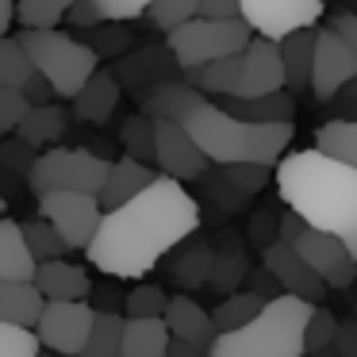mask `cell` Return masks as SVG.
I'll list each match as a JSON object with an SVG mask.
<instances>
[{
  "label": "cell",
  "mask_w": 357,
  "mask_h": 357,
  "mask_svg": "<svg viewBox=\"0 0 357 357\" xmlns=\"http://www.w3.org/2000/svg\"><path fill=\"white\" fill-rule=\"evenodd\" d=\"M315 150L357 169V119H331L315 131Z\"/></svg>",
  "instance_id": "obj_27"
},
{
  "label": "cell",
  "mask_w": 357,
  "mask_h": 357,
  "mask_svg": "<svg viewBox=\"0 0 357 357\" xmlns=\"http://www.w3.org/2000/svg\"><path fill=\"white\" fill-rule=\"evenodd\" d=\"M185 73V85H192L196 93L204 96H234V85H238V73H242V54L231 58H219V62L208 66H192V70H181Z\"/></svg>",
  "instance_id": "obj_25"
},
{
  "label": "cell",
  "mask_w": 357,
  "mask_h": 357,
  "mask_svg": "<svg viewBox=\"0 0 357 357\" xmlns=\"http://www.w3.org/2000/svg\"><path fill=\"white\" fill-rule=\"evenodd\" d=\"M277 192L288 211L315 231H326L357 257V169L323 150H296L277 162Z\"/></svg>",
  "instance_id": "obj_3"
},
{
  "label": "cell",
  "mask_w": 357,
  "mask_h": 357,
  "mask_svg": "<svg viewBox=\"0 0 357 357\" xmlns=\"http://www.w3.org/2000/svg\"><path fill=\"white\" fill-rule=\"evenodd\" d=\"M284 89V62H280V43L254 35L250 47L242 50V73L234 85V100H250V96H269Z\"/></svg>",
  "instance_id": "obj_14"
},
{
  "label": "cell",
  "mask_w": 357,
  "mask_h": 357,
  "mask_svg": "<svg viewBox=\"0 0 357 357\" xmlns=\"http://www.w3.org/2000/svg\"><path fill=\"white\" fill-rule=\"evenodd\" d=\"M96 296H100V311H116V303H119L116 288H96ZM116 315H119V311H116Z\"/></svg>",
  "instance_id": "obj_49"
},
{
  "label": "cell",
  "mask_w": 357,
  "mask_h": 357,
  "mask_svg": "<svg viewBox=\"0 0 357 357\" xmlns=\"http://www.w3.org/2000/svg\"><path fill=\"white\" fill-rule=\"evenodd\" d=\"M35 104L27 100L24 89H4L0 85V135L8 131H20V123L27 119V112H31Z\"/></svg>",
  "instance_id": "obj_37"
},
{
  "label": "cell",
  "mask_w": 357,
  "mask_h": 357,
  "mask_svg": "<svg viewBox=\"0 0 357 357\" xmlns=\"http://www.w3.org/2000/svg\"><path fill=\"white\" fill-rule=\"evenodd\" d=\"M16 4H20V0H16Z\"/></svg>",
  "instance_id": "obj_52"
},
{
  "label": "cell",
  "mask_w": 357,
  "mask_h": 357,
  "mask_svg": "<svg viewBox=\"0 0 357 357\" xmlns=\"http://www.w3.org/2000/svg\"><path fill=\"white\" fill-rule=\"evenodd\" d=\"M261 261H265V273H269L273 280H277L280 292L288 296H303V300L315 303L319 296H326V284L319 280V273L311 269L307 261H303L300 254H296L288 242H273V246L261 250Z\"/></svg>",
  "instance_id": "obj_15"
},
{
  "label": "cell",
  "mask_w": 357,
  "mask_h": 357,
  "mask_svg": "<svg viewBox=\"0 0 357 357\" xmlns=\"http://www.w3.org/2000/svg\"><path fill=\"white\" fill-rule=\"evenodd\" d=\"M0 219H4V196H0Z\"/></svg>",
  "instance_id": "obj_50"
},
{
  "label": "cell",
  "mask_w": 357,
  "mask_h": 357,
  "mask_svg": "<svg viewBox=\"0 0 357 357\" xmlns=\"http://www.w3.org/2000/svg\"><path fill=\"white\" fill-rule=\"evenodd\" d=\"M112 162L96 158L93 150H70V146H50L27 169V188L35 196L47 192H89L100 196L104 181H108Z\"/></svg>",
  "instance_id": "obj_7"
},
{
  "label": "cell",
  "mask_w": 357,
  "mask_h": 357,
  "mask_svg": "<svg viewBox=\"0 0 357 357\" xmlns=\"http://www.w3.org/2000/svg\"><path fill=\"white\" fill-rule=\"evenodd\" d=\"M292 250L319 273V280H323L326 288H349V284H354V277H357V257L349 254V246H346L342 238H334V234H326V231L307 227V231L296 238Z\"/></svg>",
  "instance_id": "obj_12"
},
{
  "label": "cell",
  "mask_w": 357,
  "mask_h": 357,
  "mask_svg": "<svg viewBox=\"0 0 357 357\" xmlns=\"http://www.w3.org/2000/svg\"><path fill=\"white\" fill-rule=\"evenodd\" d=\"M169 342L165 319H123V357H165Z\"/></svg>",
  "instance_id": "obj_24"
},
{
  "label": "cell",
  "mask_w": 357,
  "mask_h": 357,
  "mask_svg": "<svg viewBox=\"0 0 357 357\" xmlns=\"http://www.w3.org/2000/svg\"><path fill=\"white\" fill-rule=\"evenodd\" d=\"M357 81V54L346 47L331 24L315 35V66H311V93L315 100H334L346 85Z\"/></svg>",
  "instance_id": "obj_11"
},
{
  "label": "cell",
  "mask_w": 357,
  "mask_h": 357,
  "mask_svg": "<svg viewBox=\"0 0 357 357\" xmlns=\"http://www.w3.org/2000/svg\"><path fill=\"white\" fill-rule=\"evenodd\" d=\"M93 323H96V307H89L85 300H54L43 307L35 334H39L43 349H50V354L81 357L89 334H93Z\"/></svg>",
  "instance_id": "obj_9"
},
{
  "label": "cell",
  "mask_w": 357,
  "mask_h": 357,
  "mask_svg": "<svg viewBox=\"0 0 357 357\" xmlns=\"http://www.w3.org/2000/svg\"><path fill=\"white\" fill-rule=\"evenodd\" d=\"M116 104H119L116 77H112V73H104V70H96L93 77H89V85L73 96V116L85 119V123H104V119H112Z\"/></svg>",
  "instance_id": "obj_21"
},
{
  "label": "cell",
  "mask_w": 357,
  "mask_h": 357,
  "mask_svg": "<svg viewBox=\"0 0 357 357\" xmlns=\"http://www.w3.org/2000/svg\"><path fill=\"white\" fill-rule=\"evenodd\" d=\"M43 307H47V300L35 288V280H0V323H16L35 331Z\"/></svg>",
  "instance_id": "obj_20"
},
{
  "label": "cell",
  "mask_w": 357,
  "mask_h": 357,
  "mask_svg": "<svg viewBox=\"0 0 357 357\" xmlns=\"http://www.w3.org/2000/svg\"><path fill=\"white\" fill-rule=\"evenodd\" d=\"M35 269L39 261L27 250L24 227L0 219V280H35Z\"/></svg>",
  "instance_id": "obj_22"
},
{
  "label": "cell",
  "mask_w": 357,
  "mask_h": 357,
  "mask_svg": "<svg viewBox=\"0 0 357 357\" xmlns=\"http://www.w3.org/2000/svg\"><path fill=\"white\" fill-rule=\"evenodd\" d=\"M24 93H27V100H31V104H50V96H54V89H50L47 81H43L39 73H35V77L24 85Z\"/></svg>",
  "instance_id": "obj_46"
},
{
  "label": "cell",
  "mask_w": 357,
  "mask_h": 357,
  "mask_svg": "<svg viewBox=\"0 0 357 357\" xmlns=\"http://www.w3.org/2000/svg\"><path fill=\"white\" fill-rule=\"evenodd\" d=\"M39 357H58V354H39Z\"/></svg>",
  "instance_id": "obj_51"
},
{
  "label": "cell",
  "mask_w": 357,
  "mask_h": 357,
  "mask_svg": "<svg viewBox=\"0 0 357 357\" xmlns=\"http://www.w3.org/2000/svg\"><path fill=\"white\" fill-rule=\"evenodd\" d=\"M162 319H165V326H169V334L177 342H192V346H204V349H211V342H215V334H219L215 323H211V315L196 300H188V296H173Z\"/></svg>",
  "instance_id": "obj_18"
},
{
  "label": "cell",
  "mask_w": 357,
  "mask_h": 357,
  "mask_svg": "<svg viewBox=\"0 0 357 357\" xmlns=\"http://www.w3.org/2000/svg\"><path fill=\"white\" fill-rule=\"evenodd\" d=\"M331 27L346 39V47L357 54V12H338V16L331 20Z\"/></svg>",
  "instance_id": "obj_44"
},
{
  "label": "cell",
  "mask_w": 357,
  "mask_h": 357,
  "mask_svg": "<svg viewBox=\"0 0 357 357\" xmlns=\"http://www.w3.org/2000/svg\"><path fill=\"white\" fill-rule=\"evenodd\" d=\"M20 43H24L35 73H39V77L54 89V96H62V100H73V96L89 85V77L100 70V54H96L93 47H85L81 39H73V35L58 31V27H50V31L24 27V31H20Z\"/></svg>",
  "instance_id": "obj_5"
},
{
  "label": "cell",
  "mask_w": 357,
  "mask_h": 357,
  "mask_svg": "<svg viewBox=\"0 0 357 357\" xmlns=\"http://www.w3.org/2000/svg\"><path fill=\"white\" fill-rule=\"evenodd\" d=\"M66 20H70L73 27H81V31H93L96 24H104V16L96 12V4L93 0H77L70 12H66Z\"/></svg>",
  "instance_id": "obj_42"
},
{
  "label": "cell",
  "mask_w": 357,
  "mask_h": 357,
  "mask_svg": "<svg viewBox=\"0 0 357 357\" xmlns=\"http://www.w3.org/2000/svg\"><path fill=\"white\" fill-rule=\"evenodd\" d=\"M77 0H20L16 4V20L20 27H35V31H50L66 20V12Z\"/></svg>",
  "instance_id": "obj_31"
},
{
  "label": "cell",
  "mask_w": 357,
  "mask_h": 357,
  "mask_svg": "<svg viewBox=\"0 0 357 357\" xmlns=\"http://www.w3.org/2000/svg\"><path fill=\"white\" fill-rule=\"evenodd\" d=\"M265 296H257V292H238V296H227L223 303H219L215 311H211V323H215V331L219 334H227V331H238V326H246L250 319H257L261 315V307H265Z\"/></svg>",
  "instance_id": "obj_29"
},
{
  "label": "cell",
  "mask_w": 357,
  "mask_h": 357,
  "mask_svg": "<svg viewBox=\"0 0 357 357\" xmlns=\"http://www.w3.org/2000/svg\"><path fill=\"white\" fill-rule=\"evenodd\" d=\"M96 12H100L104 20H112V24H119V20H135V16H146L150 8H154L158 0H93Z\"/></svg>",
  "instance_id": "obj_39"
},
{
  "label": "cell",
  "mask_w": 357,
  "mask_h": 357,
  "mask_svg": "<svg viewBox=\"0 0 357 357\" xmlns=\"http://www.w3.org/2000/svg\"><path fill=\"white\" fill-rule=\"evenodd\" d=\"M24 227V238H27V250H31L35 261H62L66 257V238L54 231V227L47 223V219H31V223H20Z\"/></svg>",
  "instance_id": "obj_32"
},
{
  "label": "cell",
  "mask_w": 357,
  "mask_h": 357,
  "mask_svg": "<svg viewBox=\"0 0 357 357\" xmlns=\"http://www.w3.org/2000/svg\"><path fill=\"white\" fill-rule=\"evenodd\" d=\"M35 77V66L27 58L20 35H4L0 39V85L4 89H24Z\"/></svg>",
  "instance_id": "obj_30"
},
{
  "label": "cell",
  "mask_w": 357,
  "mask_h": 357,
  "mask_svg": "<svg viewBox=\"0 0 357 357\" xmlns=\"http://www.w3.org/2000/svg\"><path fill=\"white\" fill-rule=\"evenodd\" d=\"M142 112L150 119H173L196 139L215 165H277L288 154L292 123H242L223 104H211L185 81H162L146 93Z\"/></svg>",
  "instance_id": "obj_2"
},
{
  "label": "cell",
  "mask_w": 357,
  "mask_h": 357,
  "mask_svg": "<svg viewBox=\"0 0 357 357\" xmlns=\"http://www.w3.org/2000/svg\"><path fill=\"white\" fill-rule=\"evenodd\" d=\"M338 319L331 315L326 307H315L307 323V354H319V349H334V338H338Z\"/></svg>",
  "instance_id": "obj_38"
},
{
  "label": "cell",
  "mask_w": 357,
  "mask_h": 357,
  "mask_svg": "<svg viewBox=\"0 0 357 357\" xmlns=\"http://www.w3.org/2000/svg\"><path fill=\"white\" fill-rule=\"evenodd\" d=\"M39 219H47L70 250H89L104 223V208L89 192H47L39 196Z\"/></svg>",
  "instance_id": "obj_8"
},
{
  "label": "cell",
  "mask_w": 357,
  "mask_h": 357,
  "mask_svg": "<svg viewBox=\"0 0 357 357\" xmlns=\"http://www.w3.org/2000/svg\"><path fill=\"white\" fill-rule=\"evenodd\" d=\"M315 303L303 296L280 292L238 331L215 334L211 357H303L307 354V323Z\"/></svg>",
  "instance_id": "obj_4"
},
{
  "label": "cell",
  "mask_w": 357,
  "mask_h": 357,
  "mask_svg": "<svg viewBox=\"0 0 357 357\" xmlns=\"http://www.w3.org/2000/svg\"><path fill=\"white\" fill-rule=\"evenodd\" d=\"M12 24H16V0H0V39L12 31Z\"/></svg>",
  "instance_id": "obj_48"
},
{
  "label": "cell",
  "mask_w": 357,
  "mask_h": 357,
  "mask_svg": "<svg viewBox=\"0 0 357 357\" xmlns=\"http://www.w3.org/2000/svg\"><path fill=\"white\" fill-rule=\"evenodd\" d=\"M123 150L127 158H139V162H154V119L142 112L131 116L123 123Z\"/></svg>",
  "instance_id": "obj_34"
},
{
  "label": "cell",
  "mask_w": 357,
  "mask_h": 357,
  "mask_svg": "<svg viewBox=\"0 0 357 357\" xmlns=\"http://www.w3.org/2000/svg\"><path fill=\"white\" fill-rule=\"evenodd\" d=\"M169 307V296L154 284H139L131 292H123V311L127 319H162Z\"/></svg>",
  "instance_id": "obj_33"
},
{
  "label": "cell",
  "mask_w": 357,
  "mask_h": 357,
  "mask_svg": "<svg viewBox=\"0 0 357 357\" xmlns=\"http://www.w3.org/2000/svg\"><path fill=\"white\" fill-rule=\"evenodd\" d=\"M196 227H200L196 200L185 192L181 181L162 173L146 192L127 200L123 208L104 211V223L85 254L108 277H146Z\"/></svg>",
  "instance_id": "obj_1"
},
{
  "label": "cell",
  "mask_w": 357,
  "mask_h": 357,
  "mask_svg": "<svg viewBox=\"0 0 357 357\" xmlns=\"http://www.w3.org/2000/svg\"><path fill=\"white\" fill-rule=\"evenodd\" d=\"M227 181L231 185H238L242 192H257V188L265 185V177H269V165H254V162H242V165H223Z\"/></svg>",
  "instance_id": "obj_40"
},
{
  "label": "cell",
  "mask_w": 357,
  "mask_h": 357,
  "mask_svg": "<svg viewBox=\"0 0 357 357\" xmlns=\"http://www.w3.org/2000/svg\"><path fill=\"white\" fill-rule=\"evenodd\" d=\"M165 357H211V349L192 346V342H177V338H173V342H169V354H165Z\"/></svg>",
  "instance_id": "obj_47"
},
{
  "label": "cell",
  "mask_w": 357,
  "mask_h": 357,
  "mask_svg": "<svg viewBox=\"0 0 357 357\" xmlns=\"http://www.w3.org/2000/svg\"><path fill=\"white\" fill-rule=\"evenodd\" d=\"M162 177V173H154L146 162H139V158H119V162H112V169H108V181H104V188H100V208L104 211H112V208H123L127 200H135L139 192H146L154 181Z\"/></svg>",
  "instance_id": "obj_16"
},
{
  "label": "cell",
  "mask_w": 357,
  "mask_h": 357,
  "mask_svg": "<svg viewBox=\"0 0 357 357\" xmlns=\"http://www.w3.org/2000/svg\"><path fill=\"white\" fill-rule=\"evenodd\" d=\"M81 357H123V315H116V311H96L93 334H89Z\"/></svg>",
  "instance_id": "obj_28"
},
{
  "label": "cell",
  "mask_w": 357,
  "mask_h": 357,
  "mask_svg": "<svg viewBox=\"0 0 357 357\" xmlns=\"http://www.w3.org/2000/svg\"><path fill=\"white\" fill-rule=\"evenodd\" d=\"M196 16L204 20H242V0H200V12Z\"/></svg>",
  "instance_id": "obj_41"
},
{
  "label": "cell",
  "mask_w": 357,
  "mask_h": 357,
  "mask_svg": "<svg viewBox=\"0 0 357 357\" xmlns=\"http://www.w3.org/2000/svg\"><path fill=\"white\" fill-rule=\"evenodd\" d=\"M334 354L342 357H357V326H338V338H334Z\"/></svg>",
  "instance_id": "obj_45"
},
{
  "label": "cell",
  "mask_w": 357,
  "mask_h": 357,
  "mask_svg": "<svg viewBox=\"0 0 357 357\" xmlns=\"http://www.w3.org/2000/svg\"><path fill=\"white\" fill-rule=\"evenodd\" d=\"M154 162L173 181H192L208 169V154L173 119H154Z\"/></svg>",
  "instance_id": "obj_13"
},
{
  "label": "cell",
  "mask_w": 357,
  "mask_h": 357,
  "mask_svg": "<svg viewBox=\"0 0 357 357\" xmlns=\"http://www.w3.org/2000/svg\"><path fill=\"white\" fill-rule=\"evenodd\" d=\"M196 12H200V0H158V4L146 12V16H150V24H154L158 31L169 35L173 27L188 24V20L196 16Z\"/></svg>",
  "instance_id": "obj_36"
},
{
  "label": "cell",
  "mask_w": 357,
  "mask_h": 357,
  "mask_svg": "<svg viewBox=\"0 0 357 357\" xmlns=\"http://www.w3.org/2000/svg\"><path fill=\"white\" fill-rule=\"evenodd\" d=\"M254 27L246 20H204V16H192L188 24L173 27L165 35L173 58H177L181 70H192V66H208V62H219V58H231V54H242L254 39Z\"/></svg>",
  "instance_id": "obj_6"
},
{
  "label": "cell",
  "mask_w": 357,
  "mask_h": 357,
  "mask_svg": "<svg viewBox=\"0 0 357 357\" xmlns=\"http://www.w3.org/2000/svg\"><path fill=\"white\" fill-rule=\"evenodd\" d=\"M319 16H323V0H242V20L273 43L303 27H315Z\"/></svg>",
  "instance_id": "obj_10"
},
{
  "label": "cell",
  "mask_w": 357,
  "mask_h": 357,
  "mask_svg": "<svg viewBox=\"0 0 357 357\" xmlns=\"http://www.w3.org/2000/svg\"><path fill=\"white\" fill-rule=\"evenodd\" d=\"M35 288L43 292V300H89L93 296V280L81 265L73 261H43L35 269Z\"/></svg>",
  "instance_id": "obj_17"
},
{
  "label": "cell",
  "mask_w": 357,
  "mask_h": 357,
  "mask_svg": "<svg viewBox=\"0 0 357 357\" xmlns=\"http://www.w3.org/2000/svg\"><path fill=\"white\" fill-rule=\"evenodd\" d=\"M303 231H307V223H303V219L296 215V211H284V215L277 219V238H280V242H288V246H296V238H300Z\"/></svg>",
  "instance_id": "obj_43"
},
{
  "label": "cell",
  "mask_w": 357,
  "mask_h": 357,
  "mask_svg": "<svg viewBox=\"0 0 357 357\" xmlns=\"http://www.w3.org/2000/svg\"><path fill=\"white\" fill-rule=\"evenodd\" d=\"M43 342L31 326L16 323H0V357H39Z\"/></svg>",
  "instance_id": "obj_35"
},
{
  "label": "cell",
  "mask_w": 357,
  "mask_h": 357,
  "mask_svg": "<svg viewBox=\"0 0 357 357\" xmlns=\"http://www.w3.org/2000/svg\"><path fill=\"white\" fill-rule=\"evenodd\" d=\"M16 135L24 139V146H31V150L50 146V142H58L66 135V112L58 108V104H35Z\"/></svg>",
  "instance_id": "obj_26"
},
{
  "label": "cell",
  "mask_w": 357,
  "mask_h": 357,
  "mask_svg": "<svg viewBox=\"0 0 357 357\" xmlns=\"http://www.w3.org/2000/svg\"><path fill=\"white\" fill-rule=\"evenodd\" d=\"M315 35L319 27H303L280 39V62H284V89L288 93H307L311 66H315Z\"/></svg>",
  "instance_id": "obj_19"
},
{
  "label": "cell",
  "mask_w": 357,
  "mask_h": 357,
  "mask_svg": "<svg viewBox=\"0 0 357 357\" xmlns=\"http://www.w3.org/2000/svg\"><path fill=\"white\" fill-rule=\"evenodd\" d=\"M234 119L242 123H292V112H296V100L288 89L280 93H269V96H250V100H227L223 104Z\"/></svg>",
  "instance_id": "obj_23"
}]
</instances>
